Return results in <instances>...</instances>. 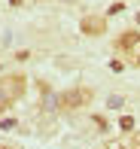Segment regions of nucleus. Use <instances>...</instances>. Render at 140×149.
Instances as JSON below:
<instances>
[{
	"label": "nucleus",
	"instance_id": "nucleus-1",
	"mask_svg": "<svg viewBox=\"0 0 140 149\" xmlns=\"http://www.w3.org/2000/svg\"><path fill=\"white\" fill-rule=\"evenodd\" d=\"M22 91H24V76H6V79H0V113H3L15 97H22Z\"/></svg>",
	"mask_w": 140,
	"mask_h": 149
},
{
	"label": "nucleus",
	"instance_id": "nucleus-2",
	"mask_svg": "<svg viewBox=\"0 0 140 149\" xmlns=\"http://www.w3.org/2000/svg\"><path fill=\"white\" fill-rule=\"evenodd\" d=\"M91 100V88H70L64 91L61 97H58V107H64V110H79V107H85Z\"/></svg>",
	"mask_w": 140,
	"mask_h": 149
},
{
	"label": "nucleus",
	"instance_id": "nucleus-3",
	"mask_svg": "<svg viewBox=\"0 0 140 149\" xmlns=\"http://www.w3.org/2000/svg\"><path fill=\"white\" fill-rule=\"evenodd\" d=\"M137 46H140V33L137 31H125L122 37L116 40V49L119 52H137Z\"/></svg>",
	"mask_w": 140,
	"mask_h": 149
},
{
	"label": "nucleus",
	"instance_id": "nucleus-4",
	"mask_svg": "<svg viewBox=\"0 0 140 149\" xmlns=\"http://www.w3.org/2000/svg\"><path fill=\"white\" fill-rule=\"evenodd\" d=\"M104 18H98V15H91V18H85L82 22V33H91V37H98V33H104Z\"/></svg>",
	"mask_w": 140,
	"mask_h": 149
},
{
	"label": "nucleus",
	"instance_id": "nucleus-5",
	"mask_svg": "<svg viewBox=\"0 0 140 149\" xmlns=\"http://www.w3.org/2000/svg\"><path fill=\"white\" fill-rule=\"evenodd\" d=\"M119 125H122V131H131V128H134V119H131V116H122Z\"/></svg>",
	"mask_w": 140,
	"mask_h": 149
},
{
	"label": "nucleus",
	"instance_id": "nucleus-6",
	"mask_svg": "<svg viewBox=\"0 0 140 149\" xmlns=\"http://www.w3.org/2000/svg\"><path fill=\"white\" fill-rule=\"evenodd\" d=\"M134 64H137V67H140V49H137V52H134Z\"/></svg>",
	"mask_w": 140,
	"mask_h": 149
},
{
	"label": "nucleus",
	"instance_id": "nucleus-7",
	"mask_svg": "<svg viewBox=\"0 0 140 149\" xmlns=\"http://www.w3.org/2000/svg\"><path fill=\"white\" fill-rule=\"evenodd\" d=\"M9 3H15V6H18V3H22V0H9Z\"/></svg>",
	"mask_w": 140,
	"mask_h": 149
},
{
	"label": "nucleus",
	"instance_id": "nucleus-8",
	"mask_svg": "<svg viewBox=\"0 0 140 149\" xmlns=\"http://www.w3.org/2000/svg\"><path fill=\"white\" fill-rule=\"evenodd\" d=\"M137 22H140V15H137Z\"/></svg>",
	"mask_w": 140,
	"mask_h": 149
},
{
	"label": "nucleus",
	"instance_id": "nucleus-9",
	"mask_svg": "<svg viewBox=\"0 0 140 149\" xmlns=\"http://www.w3.org/2000/svg\"><path fill=\"white\" fill-rule=\"evenodd\" d=\"M0 149H6V146H0Z\"/></svg>",
	"mask_w": 140,
	"mask_h": 149
},
{
	"label": "nucleus",
	"instance_id": "nucleus-10",
	"mask_svg": "<svg viewBox=\"0 0 140 149\" xmlns=\"http://www.w3.org/2000/svg\"><path fill=\"white\" fill-rule=\"evenodd\" d=\"M137 149H140V146H137Z\"/></svg>",
	"mask_w": 140,
	"mask_h": 149
}]
</instances>
